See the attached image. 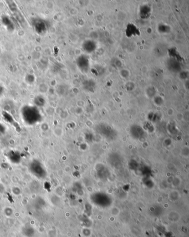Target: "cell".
<instances>
[{
	"label": "cell",
	"mask_w": 189,
	"mask_h": 237,
	"mask_svg": "<svg viewBox=\"0 0 189 237\" xmlns=\"http://www.w3.org/2000/svg\"><path fill=\"white\" fill-rule=\"evenodd\" d=\"M38 111L37 108L32 106H27L22 111V117L27 123L32 124L39 119Z\"/></svg>",
	"instance_id": "obj_1"
},
{
	"label": "cell",
	"mask_w": 189,
	"mask_h": 237,
	"mask_svg": "<svg viewBox=\"0 0 189 237\" xmlns=\"http://www.w3.org/2000/svg\"><path fill=\"white\" fill-rule=\"evenodd\" d=\"M34 26L35 27L36 31L39 34H42L46 32L47 26L45 22L43 20H36Z\"/></svg>",
	"instance_id": "obj_2"
},
{
	"label": "cell",
	"mask_w": 189,
	"mask_h": 237,
	"mask_svg": "<svg viewBox=\"0 0 189 237\" xmlns=\"http://www.w3.org/2000/svg\"><path fill=\"white\" fill-rule=\"evenodd\" d=\"M77 62H78V66L83 71H87L89 67V62H88V60L87 58H85V57H79V59L77 60Z\"/></svg>",
	"instance_id": "obj_3"
},
{
	"label": "cell",
	"mask_w": 189,
	"mask_h": 237,
	"mask_svg": "<svg viewBox=\"0 0 189 237\" xmlns=\"http://www.w3.org/2000/svg\"><path fill=\"white\" fill-rule=\"evenodd\" d=\"M129 26L131 27V30H130L129 29L126 28V34L128 37H131L133 36H135L137 34L139 35L140 34V32L139 31V30L137 28V27L134 26V25L133 24H130Z\"/></svg>",
	"instance_id": "obj_4"
},
{
	"label": "cell",
	"mask_w": 189,
	"mask_h": 237,
	"mask_svg": "<svg viewBox=\"0 0 189 237\" xmlns=\"http://www.w3.org/2000/svg\"><path fill=\"white\" fill-rule=\"evenodd\" d=\"M140 16L143 19H148L149 17H150V13H151V10H150V7L148 6H143L141 7L140 8Z\"/></svg>",
	"instance_id": "obj_5"
},
{
	"label": "cell",
	"mask_w": 189,
	"mask_h": 237,
	"mask_svg": "<svg viewBox=\"0 0 189 237\" xmlns=\"http://www.w3.org/2000/svg\"><path fill=\"white\" fill-rule=\"evenodd\" d=\"M58 130L59 131H58V129L57 128H55L54 130L53 131V134L56 135V136H57V137L60 136L62 134V132L60 128H59Z\"/></svg>",
	"instance_id": "obj_6"
},
{
	"label": "cell",
	"mask_w": 189,
	"mask_h": 237,
	"mask_svg": "<svg viewBox=\"0 0 189 237\" xmlns=\"http://www.w3.org/2000/svg\"><path fill=\"white\" fill-rule=\"evenodd\" d=\"M20 190L19 188H18V187H13V190H12V192H13V193L14 194H16V195H17V194H19L20 193Z\"/></svg>",
	"instance_id": "obj_7"
}]
</instances>
